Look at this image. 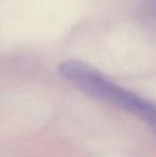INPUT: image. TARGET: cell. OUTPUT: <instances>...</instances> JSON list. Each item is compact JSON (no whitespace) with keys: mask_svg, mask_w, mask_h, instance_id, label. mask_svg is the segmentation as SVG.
Segmentation results:
<instances>
[{"mask_svg":"<svg viewBox=\"0 0 156 157\" xmlns=\"http://www.w3.org/2000/svg\"><path fill=\"white\" fill-rule=\"evenodd\" d=\"M58 71L88 96L134 114L154 127V104L118 85L97 68L79 60H65L59 64Z\"/></svg>","mask_w":156,"mask_h":157,"instance_id":"6da1fadb","label":"cell"}]
</instances>
